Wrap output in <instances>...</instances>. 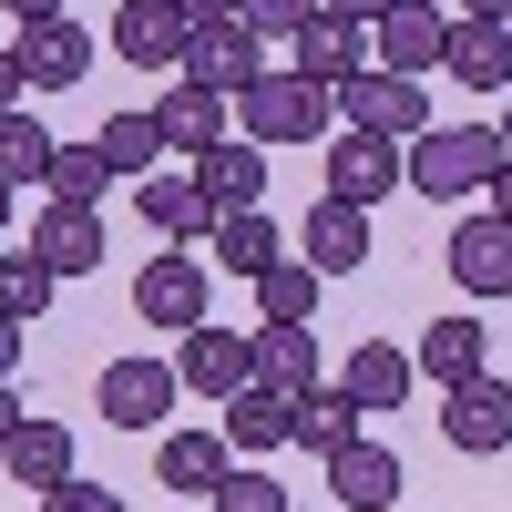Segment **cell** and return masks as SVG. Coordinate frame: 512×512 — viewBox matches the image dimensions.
<instances>
[{"instance_id": "1", "label": "cell", "mask_w": 512, "mask_h": 512, "mask_svg": "<svg viewBox=\"0 0 512 512\" xmlns=\"http://www.w3.org/2000/svg\"><path fill=\"white\" fill-rule=\"evenodd\" d=\"M492 164H502V134H492V123H431V134H410V144H400L410 195H441V205L482 195V185H492Z\"/></svg>"}, {"instance_id": "2", "label": "cell", "mask_w": 512, "mask_h": 512, "mask_svg": "<svg viewBox=\"0 0 512 512\" xmlns=\"http://www.w3.org/2000/svg\"><path fill=\"white\" fill-rule=\"evenodd\" d=\"M338 113H349V134H379V144H410V134H431V82H410V72H349L338 82Z\"/></svg>"}, {"instance_id": "3", "label": "cell", "mask_w": 512, "mask_h": 512, "mask_svg": "<svg viewBox=\"0 0 512 512\" xmlns=\"http://www.w3.org/2000/svg\"><path fill=\"white\" fill-rule=\"evenodd\" d=\"M236 103H246V134H256V144H318L338 93H328V82H308V72H256Z\"/></svg>"}, {"instance_id": "4", "label": "cell", "mask_w": 512, "mask_h": 512, "mask_svg": "<svg viewBox=\"0 0 512 512\" xmlns=\"http://www.w3.org/2000/svg\"><path fill=\"white\" fill-rule=\"evenodd\" d=\"M175 400H185L175 359H103V379H93V410L113 420V431H144V441L175 420Z\"/></svg>"}, {"instance_id": "5", "label": "cell", "mask_w": 512, "mask_h": 512, "mask_svg": "<svg viewBox=\"0 0 512 512\" xmlns=\"http://www.w3.org/2000/svg\"><path fill=\"white\" fill-rule=\"evenodd\" d=\"M175 72H185V82H205V93H226V103H236L246 82L267 72V41H256V31H246V21L226 11V21H205V31H185V62H175Z\"/></svg>"}, {"instance_id": "6", "label": "cell", "mask_w": 512, "mask_h": 512, "mask_svg": "<svg viewBox=\"0 0 512 512\" xmlns=\"http://www.w3.org/2000/svg\"><path fill=\"white\" fill-rule=\"evenodd\" d=\"M441 441L451 451H472V461H492V451H512V379H461V390H441Z\"/></svg>"}, {"instance_id": "7", "label": "cell", "mask_w": 512, "mask_h": 512, "mask_svg": "<svg viewBox=\"0 0 512 512\" xmlns=\"http://www.w3.org/2000/svg\"><path fill=\"white\" fill-rule=\"evenodd\" d=\"M379 31V72H410V82H431L441 72V41H451V11H441V0H390V11H379L369 21Z\"/></svg>"}, {"instance_id": "8", "label": "cell", "mask_w": 512, "mask_h": 512, "mask_svg": "<svg viewBox=\"0 0 512 512\" xmlns=\"http://www.w3.org/2000/svg\"><path fill=\"white\" fill-rule=\"evenodd\" d=\"M134 318H144V328H175V338L205 328V267H195L185 246H164L154 267L134 277Z\"/></svg>"}, {"instance_id": "9", "label": "cell", "mask_w": 512, "mask_h": 512, "mask_svg": "<svg viewBox=\"0 0 512 512\" xmlns=\"http://www.w3.org/2000/svg\"><path fill=\"white\" fill-rule=\"evenodd\" d=\"M11 52L31 72V93H82V72H93V31H82L72 11H52V21H31Z\"/></svg>"}, {"instance_id": "10", "label": "cell", "mask_w": 512, "mask_h": 512, "mask_svg": "<svg viewBox=\"0 0 512 512\" xmlns=\"http://www.w3.org/2000/svg\"><path fill=\"white\" fill-rule=\"evenodd\" d=\"M185 175L205 185V205H216V216H236V205H267V144L256 134H216L205 144Z\"/></svg>"}, {"instance_id": "11", "label": "cell", "mask_w": 512, "mask_h": 512, "mask_svg": "<svg viewBox=\"0 0 512 512\" xmlns=\"http://www.w3.org/2000/svg\"><path fill=\"white\" fill-rule=\"evenodd\" d=\"M441 267L461 277V297H512V226L502 216H461L451 246H441Z\"/></svg>"}, {"instance_id": "12", "label": "cell", "mask_w": 512, "mask_h": 512, "mask_svg": "<svg viewBox=\"0 0 512 512\" xmlns=\"http://www.w3.org/2000/svg\"><path fill=\"white\" fill-rule=\"evenodd\" d=\"M297 256H308L318 277H359V267H369V205L318 195V205H308V226H297Z\"/></svg>"}, {"instance_id": "13", "label": "cell", "mask_w": 512, "mask_h": 512, "mask_svg": "<svg viewBox=\"0 0 512 512\" xmlns=\"http://www.w3.org/2000/svg\"><path fill=\"white\" fill-rule=\"evenodd\" d=\"M410 369H420V379H441V390H461V379H482V369H492V328L451 308V318H431V328L410 338Z\"/></svg>"}, {"instance_id": "14", "label": "cell", "mask_w": 512, "mask_h": 512, "mask_svg": "<svg viewBox=\"0 0 512 512\" xmlns=\"http://www.w3.org/2000/svg\"><path fill=\"white\" fill-rule=\"evenodd\" d=\"M410 175H400V144H379V134H338L328 144V185L318 195H338V205H379V195H400Z\"/></svg>"}, {"instance_id": "15", "label": "cell", "mask_w": 512, "mask_h": 512, "mask_svg": "<svg viewBox=\"0 0 512 512\" xmlns=\"http://www.w3.org/2000/svg\"><path fill=\"white\" fill-rule=\"evenodd\" d=\"M328 492L349 502V512H390V502L410 492V472H400V451H390V441H369V431H359L349 451H328Z\"/></svg>"}, {"instance_id": "16", "label": "cell", "mask_w": 512, "mask_h": 512, "mask_svg": "<svg viewBox=\"0 0 512 512\" xmlns=\"http://www.w3.org/2000/svg\"><path fill=\"white\" fill-rule=\"evenodd\" d=\"M175 379H185V390L195 400H236L246 390V328H185V349H175Z\"/></svg>"}, {"instance_id": "17", "label": "cell", "mask_w": 512, "mask_h": 512, "mask_svg": "<svg viewBox=\"0 0 512 512\" xmlns=\"http://www.w3.org/2000/svg\"><path fill=\"white\" fill-rule=\"evenodd\" d=\"M0 472H11L21 492H52V482L72 472V431H62V420H41V410H21L11 431H0Z\"/></svg>"}, {"instance_id": "18", "label": "cell", "mask_w": 512, "mask_h": 512, "mask_svg": "<svg viewBox=\"0 0 512 512\" xmlns=\"http://www.w3.org/2000/svg\"><path fill=\"white\" fill-rule=\"evenodd\" d=\"M226 472H236L226 431H175V420L154 431V482H164V492H216Z\"/></svg>"}, {"instance_id": "19", "label": "cell", "mask_w": 512, "mask_h": 512, "mask_svg": "<svg viewBox=\"0 0 512 512\" xmlns=\"http://www.w3.org/2000/svg\"><path fill=\"white\" fill-rule=\"evenodd\" d=\"M287 72H308V82H328V93H338V82H349V72H369V41H359V21H338V11H318V21H297L287 31Z\"/></svg>"}, {"instance_id": "20", "label": "cell", "mask_w": 512, "mask_h": 512, "mask_svg": "<svg viewBox=\"0 0 512 512\" xmlns=\"http://www.w3.org/2000/svg\"><path fill=\"white\" fill-rule=\"evenodd\" d=\"M134 205H144V226H154L164 246H195V236H216V205H205V185H195V175H164V164H154V175L134 185Z\"/></svg>"}, {"instance_id": "21", "label": "cell", "mask_w": 512, "mask_h": 512, "mask_svg": "<svg viewBox=\"0 0 512 512\" xmlns=\"http://www.w3.org/2000/svg\"><path fill=\"white\" fill-rule=\"evenodd\" d=\"M113 52L134 62V72H175V62H185V21H175V0H123V11H113Z\"/></svg>"}, {"instance_id": "22", "label": "cell", "mask_w": 512, "mask_h": 512, "mask_svg": "<svg viewBox=\"0 0 512 512\" xmlns=\"http://www.w3.org/2000/svg\"><path fill=\"white\" fill-rule=\"evenodd\" d=\"M31 256H41L52 277H93V267H103V216H93V205H41Z\"/></svg>"}, {"instance_id": "23", "label": "cell", "mask_w": 512, "mask_h": 512, "mask_svg": "<svg viewBox=\"0 0 512 512\" xmlns=\"http://www.w3.org/2000/svg\"><path fill=\"white\" fill-rule=\"evenodd\" d=\"M410 379H420V369H410L400 338H359V349L338 359V390H349L359 410H400V400H410Z\"/></svg>"}, {"instance_id": "24", "label": "cell", "mask_w": 512, "mask_h": 512, "mask_svg": "<svg viewBox=\"0 0 512 512\" xmlns=\"http://www.w3.org/2000/svg\"><path fill=\"white\" fill-rule=\"evenodd\" d=\"M441 72L472 82V93H502V82H512V21H451Z\"/></svg>"}, {"instance_id": "25", "label": "cell", "mask_w": 512, "mask_h": 512, "mask_svg": "<svg viewBox=\"0 0 512 512\" xmlns=\"http://www.w3.org/2000/svg\"><path fill=\"white\" fill-rule=\"evenodd\" d=\"M154 134H164V154H205L226 134V93H205V82H164V103H154Z\"/></svg>"}, {"instance_id": "26", "label": "cell", "mask_w": 512, "mask_h": 512, "mask_svg": "<svg viewBox=\"0 0 512 512\" xmlns=\"http://www.w3.org/2000/svg\"><path fill=\"white\" fill-rule=\"evenodd\" d=\"M246 369L267 379V390H287V400L328 379V359H318V338H308V328H246Z\"/></svg>"}, {"instance_id": "27", "label": "cell", "mask_w": 512, "mask_h": 512, "mask_svg": "<svg viewBox=\"0 0 512 512\" xmlns=\"http://www.w3.org/2000/svg\"><path fill=\"white\" fill-rule=\"evenodd\" d=\"M359 431H369V410H359L349 390H338V379H318V390H297V410H287V441H308L318 461H328V451H349Z\"/></svg>"}, {"instance_id": "28", "label": "cell", "mask_w": 512, "mask_h": 512, "mask_svg": "<svg viewBox=\"0 0 512 512\" xmlns=\"http://www.w3.org/2000/svg\"><path fill=\"white\" fill-rule=\"evenodd\" d=\"M226 410V451H246V461H267V451H287V390H267V379H246L236 400H216Z\"/></svg>"}, {"instance_id": "29", "label": "cell", "mask_w": 512, "mask_h": 512, "mask_svg": "<svg viewBox=\"0 0 512 512\" xmlns=\"http://www.w3.org/2000/svg\"><path fill=\"white\" fill-rule=\"evenodd\" d=\"M246 287H256V328H308V318H318V287H328V277L308 267V256H277V267H256Z\"/></svg>"}, {"instance_id": "30", "label": "cell", "mask_w": 512, "mask_h": 512, "mask_svg": "<svg viewBox=\"0 0 512 512\" xmlns=\"http://www.w3.org/2000/svg\"><path fill=\"white\" fill-rule=\"evenodd\" d=\"M205 246H216V267H236V277H256V267H277V256H287V236H277L267 205H236V216H216V236H205Z\"/></svg>"}, {"instance_id": "31", "label": "cell", "mask_w": 512, "mask_h": 512, "mask_svg": "<svg viewBox=\"0 0 512 512\" xmlns=\"http://www.w3.org/2000/svg\"><path fill=\"white\" fill-rule=\"evenodd\" d=\"M52 297H62V277L41 267L31 246H0V318H11V328H41V318H52Z\"/></svg>"}, {"instance_id": "32", "label": "cell", "mask_w": 512, "mask_h": 512, "mask_svg": "<svg viewBox=\"0 0 512 512\" xmlns=\"http://www.w3.org/2000/svg\"><path fill=\"white\" fill-rule=\"evenodd\" d=\"M93 144H103V164H113V175H134V185L164 164V134H154V113H113Z\"/></svg>"}, {"instance_id": "33", "label": "cell", "mask_w": 512, "mask_h": 512, "mask_svg": "<svg viewBox=\"0 0 512 512\" xmlns=\"http://www.w3.org/2000/svg\"><path fill=\"white\" fill-rule=\"evenodd\" d=\"M52 205H103V185H113V164H103V144H52Z\"/></svg>"}, {"instance_id": "34", "label": "cell", "mask_w": 512, "mask_h": 512, "mask_svg": "<svg viewBox=\"0 0 512 512\" xmlns=\"http://www.w3.org/2000/svg\"><path fill=\"white\" fill-rule=\"evenodd\" d=\"M0 175H11V185H41V175H52V134L31 123V103L0 113Z\"/></svg>"}, {"instance_id": "35", "label": "cell", "mask_w": 512, "mask_h": 512, "mask_svg": "<svg viewBox=\"0 0 512 512\" xmlns=\"http://www.w3.org/2000/svg\"><path fill=\"white\" fill-rule=\"evenodd\" d=\"M205 502H216V512H297V502H287V482H267V472H226Z\"/></svg>"}, {"instance_id": "36", "label": "cell", "mask_w": 512, "mask_h": 512, "mask_svg": "<svg viewBox=\"0 0 512 512\" xmlns=\"http://www.w3.org/2000/svg\"><path fill=\"white\" fill-rule=\"evenodd\" d=\"M41 512H134V502H123V492H103L93 472H62L52 492H41Z\"/></svg>"}, {"instance_id": "37", "label": "cell", "mask_w": 512, "mask_h": 512, "mask_svg": "<svg viewBox=\"0 0 512 512\" xmlns=\"http://www.w3.org/2000/svg\"><path fill=\"white\" fill-rule=\"evenodd\" d=\"M236 21H246L256 41H287L297 21H318V0H236Z\"/></svg>"}, {"instance_id": "38", "label": "cell", "mask_w": 512, "mask_h": 512, "mask_svg": "<svg viewBox=\"0 0 512 512\" xmlns=\"http://www.w3.org/2000/svg\"><path fill=\"white\" fill-rule=\"evenodd\" d=\"M31 103V72H21V52H0V113H21Z\"/></svg>"}, {"instance_id": "39", "label": "cell", "mask_w": 512, "mask_h": 512, "mask_svg": "<svg viewBox=\"0 0 512 512\" xmlns=\"http://www.w3.org/2000/svg\"><path fill=\"white\" fill-rule=\"evenodd\" d=\"M226 11H236V0H175V21H185V31H205V21H226Z\"/></svg>"}, {"instance_id": "40", "label": "cell", "mask_w": 512, "mask_h": 512, "mask_svg": "<svg viewBox=\"0 0 512 512\" xmlns=\"http://www.w3.org/2000/svg\"><path fill=\"white\" fill-rule=\"evenodd\" d=\"M482 195H492V216H502V226H512V154H502V164H492V185H482Z\"/></svg>"}, {"instance_id": "41", "label": "cell", "mask_w": 512, "mask_h": 512, "mask_svg": "<svg viewBox=\"0 0 512 512\" xmlns=\"http://www.w3.org/2000/svg\"><path fill=\"white\" fill-rule=\"evenodd\" d=\"M318 11H338V21H359V31H369L379 11H390V0H318Z\"/></svg>"}, {"instance_id": "42", "label": "cell", "mask_w": 512, "mask_h": 512, "mask_svg": "<svg viewBox=\"0 0 512 512\" xmlns=\"http://www.w3.org/2000/svg\"><path fill=\"white\" fill-rule=\"evenodd\" d=\"M0 11H11V21L31 31V21H52V11H62V0H0Z\"/></svg>"}, {"instance_id": "43", "label": "cell", "mask_w": 512, "mask_h": 512, "mask_svg": "<svg viewBox=\"0 0 512 512\" xmlns=\"http://www.w3.org/2000/svg\"><path fill=\"white\" fill-rule=\"evenodd\" d=\"M461 21H512V0H461Z\"/></svg>"}, {"instance_id": "44", "label": "cell", "mask_w": 512, "mask_h": 512, "mask_svg": "<svg viewBox=\"0 0 512 512\" xmlns=\"http://www.w3.org/2000/svg\"><path fill=\"white\" fill-rule=\"evenodd\" d=\"M11 420H21V390H11V379H0V431H11Z\"/></svg>"}, {"instance_id": "45", "label": "cell", "mask_w": 512, "mask_h": 512, "mask_svg": "<svg viewBox=\"0 0 512 512\" xmlns=\"http://www.w3.org/2000/svg\"><path fill=\"white\" fill-rule=\"evenodd\" d=\"M11 205H21V185H11V175H0V236H11Z\"/></svg>"}, {"instance_id": "46", "label": "cell", "mask_w": 512, "mask_h": 512, "mask_svg": "<svg viewBox=\"0 0 512 512\" xmlns=\"http://www.w3.org/2000/svg\"><path fill=\"white\" fill-rule=\"evenodd\" d=\"M492 134H502V154H512V103H502V123H492Z\"/></svg>"}]
</instances>
